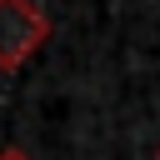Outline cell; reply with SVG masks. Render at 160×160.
Segmentation results:
<instances>
[{
    "mask_svg": "<svg viewBox=\"0 0 160 160\" xmlns=\"http://www.w3.org/2000/svg\"><path fill=\"white\" fill-rule=\"evenodd\" d=\"M50 40V20L35 0H0V70H20Z\"/></svg>",
    "mask_w": 160,
    "mask_h": 160,
    "instance_id": "6da1fadb",
    "label": "cell"
},
{
    "mask_svg": "<svg viewBox=\"0 0 160 160\" xmlns=\"http://www.w3.org/2000/svg\"><path fill=\"white\" fill-rule=\"evenodd\" d=\"M155 160H160V155H155Z\"/></svg>",
    "mask_w": 160,
    "mask_h": 160,
    "instance_id": "3957f363",
    "label": "cell"
},
{
    "mask_svg": "<svg viewBox=\"0 0 160 160\" xmlns=\"http://www.w3.org/2000/svg\"><path fill=\"white\" fill-rule=\"evenodd\" d=\"M0 160H30V155H25L20 145H5V150H0Z\"/></svg>",
    "mask_w": 160,
    "mask_h": 160,
    "instance_id": "7a4b0ae2",
    "label": "cell"
}]
</instances>
